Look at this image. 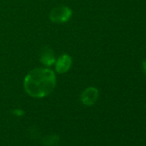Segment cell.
<instances>
[{
	"label": "cell",
	"instance_id": "6da1fadb",
	"mask_svg": "<svg viewBox=\"0 0 146 146\" xmlns=\"http://www.w3.org/2000/svg\"><path fill=\"white\" fill-rule=\"evenodd\" d=\"M55 73L48 68H36L30 70L23 80L26 93L31 97L43 98L50 95L56 87Z\"/></svg>",
	"mask_w": 146,
	"mask_h": 146
},
{
	"label": "cell",
	"instance_id": "7a4b0ae2",
	"mask_svg": "<svg viewBox=\"0 0 146 146\" xmlns=\"http://www.w3.org/2000/svg\"><path fill=\"white\" fill-rule=\"evenodd\" d=\"M71 9L64 5H60L53 8L49 14L50 20L55 23H65L71 18Z\"/></svg>",
	"mask_w": 146,
	"mask_h": 146
},
{
	"label": "cell",
	"instance_id": "3957f363",
	"mask_svg": "<svg viewBox=\"0 0 146 146\" xmlns=\"http://www.w3.org/2000/svg\"><path fill=\"white\" fill-rule=\"evenodd\" d=\"M98 90L95 87H89L85 89L81 95V102L86 106L94 105L98 99Z\"/></svg>",
	"mask_w": 146,
	"mask_h": 146
},
{
	"label": "cell",
	"instance_id": "277c9868",
	"mask_svg": "<svg viewBox=\"0 0 146 146\" xmlns=\"http://www.w3.org/2000/svg\"><path fill=\"white\" fill-rule=\"evenodd\" d=\"M72 64V58L68 54H62L56 59L55 62V70L59 74L67 72Z\"/></svg>",
	"mask_w": 146,
	"mask_h": 146
},
{
	"label": "cell",
	"instance_id": "5b68a950",
	"mask_svg": "<svg viewBox=\"0 0 146 146\" xmlns=\"http://www.w3.org/2000/svg\"><path fill=\"white\" fill-rule=\"evenodd\" d=\"M40 62L46 66H52L56 62V57L52 49L49 47H45L41 50L40 55Z\"/></svg>",
	"mask_w": 146,
	"mask_h": 146
},
{
	"label": "cell",
	"instance_id": "8992f818",
	"mask_svg": "<svg viewBox=\"0 0 146 146\" xmlns=\"http://www.w3.org/2000/svg\"><path fill=\"white\" fill-rule=\"evenodd\" d=\"M143 71H144V73L146 74V60L143 62Z\"/></svg>",
	"mask_w": 146,
	"mask_h": 146
}]
</instances>
